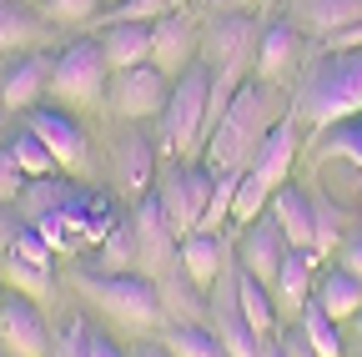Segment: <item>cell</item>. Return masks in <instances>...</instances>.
Segmentation results:
<instances>
[{
    "label": "cell",
    "mask_w": 362,
    "mask_h": 357,
    "mask_svg": "<svg viewBox=\"0 0 362 357\" xmlns=\"http://www.w3.org/2000/svg\"><path fill=\"white\" fill-rule=\"evenodd\" d=\"M277 121H282V101L272 91V81H242L232 106L221 111V121L206 136V166L211 171H247Z\"/></svg>",
    "instance_id": "1"
},
{
    "label": "cell",
    "mask_w": 362,
    "mask_h": 357,
    "mask_svg": "<svg viewBox=\"0 0 362 357\" xmlns=\"http://www.w3.org/2000/svg\"><path fill=\"white\" fill-rule=\"evenodd\" d=\"M362 111V46L317 56L297 81V116L317 131H327Z\"/></svg>",
    "instance_id": "2"
},
{
    "label": "cell",
    "mask_w": 362,
    "mask_h": 357,
    "mask_svg": "<svg viewBox=\"0 0 362 357\" xmlns=\"http://www.w3.org/2000/svg\"><path fill=\"white\" fill-rule=\"evenodd\" d=\"M76 287L90 302H101L111 317L126 322V327H156L161 312H166L161 282L136 277V272H76Z\"/></svg>",
    "instance_id": "3"
},
{
    "label": "cell",
    "mask_w": 362,
    "mask_h": 357,
    "mask_svg": "<svg viewBox=\"0 0 362 357\" xmlns=\"http://www.w3.org/2000/svg\"><path fill=\"white\" fill-rule=\"evenodd\" d=\"M206 106H211V66L206 61H192L187 71L176 76L171 96L161 106V141L181 156L192 151L202 136H206Z\"/></svg>",
    "instance_id": "4"
},
{
    "label": "cell",
    "mask_w": 362,
    "mask_h": 357,
    "mask_svg": "<svg viewBox=\"0 0 362 357\" xmlns=\"http://www.w3.org/2000/svg\"><path fill=\"white\" fill-rule=\"evenodd\" d=\"M111 86V61L101 40H71L51 61V91L56 101H96Z\"/></svg>",
    "instance_id": "5"
},
{
    "label": "cell",
    "mask_w": 362,
    "mask_h": 357,
    "mask_svg": "<svg viewBox=\"0 0 362 357\" xmlns=\"http://www.w3.org/2000/svg\"><path fill=\"white\" fill-rule=\"evenodd\" d=\"M202 51H206L211 76L242 81V66L257 51V21L242 16V11H216L211 25H206V35H202Z\"/></svg>",
    "instance_id": "6"
},
{
    "label": "cell",
    "mask_w": 362,
    "mask_h": 357,
    "mask_svg": "<svg viewBox=\"0 0 362 357\" xmlns=\"http://www.w3.org/2000/svg\"><path fill=\"white\" fill-rule=\"evenodd\" d=\"M106 96L126 121H141V116H161L171 86H166V71L146 61V66H131V71H111Z\"/></svg>",
    "instance_id": "7"
},
{
    "label": "cell",
    "mask_w": 362,
    "mask_h": 357,
    "mask_svg": "<svg viewBox=\"0 0 362 357\" xmlns=\"http://www.w3.org/2000/svg\"><path fill=\"white\" fill-rule=\"evenodd\" d=\"M131 237H136V262L146 267V272H166V267L176 262V227L171 216L161 211L156 197H146L141 206H136V221H131Z\"/></svg>",
    "instance_id": "8"
},
{
    "label": "cell",
    "mask_w": 362,
    "mask_h": 357,
    "mask_svg": "<svg viewBox=\"0 0 362 357\" xmlns=\"http://www.w3.org/2000/svg\"><path fill=\"white\" fill-rule=\"evenodd\" d=\"M287 252H292V242L282 232V221L277 216H257L247 227V237H242V272H252V277H262L272 287V277H277V267L287 262Z\"/></svg>",
    "instance_id": "9"
},
{
    "label": "cell",
    "mask_w": 362,
    "mask_h": 357,
    "mask_svg": "<svg viewBox=\"0 0 362 357\" xmlns=\"http://www.w3.org/2000/svg\"><path fill=\"white\" fill-rule=\"evenodd\" d=\"M0 342H6L16 357H45V322H40V312L25 292L6 297L0 302Z\"/></svg>",
    "instance_id": "10"
},
{
    "label": "cell",
    "mask_w": 362,
    "mask_h": 357,
    "mask_svg": "<svg viewBox=\"0 0 362 357\" xmlns=\"http://www.w3.org/2000/svg\"><path fill=\"white\" fill-rule=\"evenodd\" d=\"M25 126L35 131L45 146H51V156H56L61 166H81V161H86V136H81V126H76L66 111H56V106H30V111H25Z\"/></svg>",
    "instance_id": "11"
},
{
    "label": "cell",
    "mask_w": 362,
    "mask_h": 357,
    "mask_svg": "<svg viewBox=\"0 0 362 357\" xmlns=\"http://www.w3.org/2000/svg\"><path fill=\"white\" fill-rule=\"evenodd\" d=\"M287 21H297V30L332 40V35L362 25V0H287Z\"/></svg>",
    "instance_id": "12"
},
{
    "label": "cell",
    "mask_w": 362,
    "mask_h": 357,
    "mask_svg": "<svg viewBox=\"0 0 362 357\" xmlns=\"http://www.w3.org/2000/svg\"><path fill=\"white\" fill-rule=\"evenodd\" d=\"M192 51H197V30H192V21L181 16V11H171V16H161L151 25V66H161L166 76L187 71L192 66Z\"/></svg>",
    "instance_id": "13"
},
{
    "label": "cell",
    "mask_w": 362,
    "mask_h": 357,
    "mask_svg": "<svg viewBox=\"0 0 362 357\" xmlns=\"http://www.w3.org/2000/svg\"><path fill=\"white\" fill-rule=\"evenodd\" d=\"M272 216L282 221V232L297 252L317 247V197H307L302 187H277L272 192Z\"/></svg>",
    "instance_id": "14"
},
{
    "label": "cell",
    "mask_w": 362,
    "mask_h": 357,
    "mask_svg": "<svg viewBox=\"0 0 362 357\" xmlns=\"http://www.w3.org/2000/svg\"><path fill=\"white\" fill-rule=\"evenodd\" d=\"M176 262H181V272L192 277V287H211L216 277H221V237L216 232H187L181 237V247H176Z\"/></svg>",
    "instance_id": "15"
},
{
    "label": "cell",
    "mask_w": 362,
    "mask_h": 357,
    "mask_svg": "<svg viewBox=\"0 0 362 357\" xmlns=\"http://www.w3.org/2000/svg\"><path fill=\"white\" fill-rule=\"evenodd\" d=\"M101 46H106L111 71L146 66V61H151V25H146V21H116V25L101 35Z\"/></svg>",
    "instance_id": "16"
},
{
    "label": "cell",
    "mask_w": 362,
    "mask_h": 357,
    "mask_svg": "<svg viewBox=\"0 0 362 357\" xmlns=\"http://www.w3.org/2000/svg\"><path fill=\"white\" fill-rule=\"evenodd\" d=\"M116 182L131 197L156 187V156H151V141L146 136H121L116 141Z\"/></svg>",
    "instance_id": "17"
},
{
    "label": "cell",
    "mask_w": 362,
    "mask_h": 357,
    "mask_svg": "<svg viewBox=\"0 0 362 357\" xmlns=\"http://www.w3.org/2000/svg\"><path fill=\"white\" fill-rule=\"evenodd\" d=\"M156 201H161V211L171 216L176 237L197 232V211H192V187H187V166H166V171L156 176Z\"/></svg>",
    "instance_id": "18"
},
{
    "label": "cell",
    "mask_w": 362,
    "mask_h": 357,
    "mask_svg": "<svg viewBox=\"0 0 362 357\" xmlns=\"http://www.w3.org/2000/svg\"><path fill=\"white\" fill-rule=\"evenodd\" d=\"M237 307H242V317L257 337H267L272 327H277V297H272V287L252 272H237Z\"/></svg>",
    "instance_id": "19"
},
{
    "label": "cell",
    "mask_w": 362,
    "mask_h": 357,
    "mask_svg": "<svg viewBox=\"0 0 362 357\" xmlns=\"http://www.w3.org/2000/svg\"><path fill=\"white\" fill-rule=\"evenodd\" d=\"M292 61H297V30L287 21H272L262 30V40H257V76L272 81V76H282Z\"/></svg>",
    "instance_id": "20"
},
{
    "label": "cell",
    "mask_w": 362,
    "mask_h": 357,
    "mask_svg": "<svg viewBox=\"0 0 362 357\" xmlns=\"http://www.w3.org/2000/svg\"><path fill=\"white\" fill-rule=\"evenodd\" d=\"M45 86H51V66H45L40 56H30V61H21V66L6 76V86H0V101H6L11 111H30Z\"/></svg>",
    "instance_id": "21"
},
{
    "label": "cell",
    "mask_w": 362,
    "mask_h": 357,
    "mask_svg": "<svg viewBox=\"0 0 362 357\" xmlns=\"http://www.w3.org/2000/svg\"><path fill=\"white\" fill-rule=\"evenodd\" d=\"M317 302H322L337 322L357 317V312H362V277L347 272V267H332V272L322 277V287H317Z\"/></svg>",
    "instance_id": "22"
},
{
    "label": "cell",
    "mask_w": 362,
    "mask_h": 357,
    "mask_svg": "<svg viewBox=\"0 0 362 357\" xmlns=\"http://www.w3.org/2000/svg\"><path fill=\"white\" fill-rule=\"evenodd\" d=\"M312 292V252H287V262L277 267V277H272V297L282 307H302Z\"/></svg>",
    "instance_id": "23"
},
{
    "label": "cell",
    "mask_w": 362,
    "mask_h": 357,
    "mask_svg": "<svg viewBox=\"0 0 362 357\" xmlns=\"http://www.w3.org/2000/svg\"><path fill=\"white\" fill-rule=\"evenodd\" d=\"M302 332H307V342L317 347V357H342V327H337V317L322 307V302H302Z\"/></svg>",
    "instance_id": "24"
},
{
    "label": "cell",
    "mask_w": 362,
    "mask_h": 357,
    "mask_svg": "<svg viewBox=\"0 0 362 357\" xmlns=\"http://www.w3.org/2000/svg\"><path fill=\"white\" fill-rule=\"evenodd\" d=\"M171 352L176 357H232L221 332H206L202 322H176L171 327Z\"/></svg>",
    "instance_id": "25"
},
{
    "label": "cell",
    "mask_w": 362,
    "mask_h": 357,
    "mask_svg": "<svg viewBox=\"0 0 362 357\" xmlns=\"http://www.w3.org/2000/svg\"><path fill=\"white\" fill-rule=\"evenodd\" d=\"M11 151H16V161H21V171H25V176H51V171L61 166V161L51 156V146H45V141L35 136L30 126H25V131H16Z\"/></svg>",
    "instance_id": "26"
},
{
    "label": "cell",
    "mask_w": 362,
    "mask_h": 357,
    "mask_svg": "<svg viewBox=\"0 0 362 357\" xmlns=\"http://www.w3.org/2000/svg\"><path fill=\"white\" fill-rule=\"evenodd\" d=\"M35 16L30 11H21L16 0H0V51H16V46H25V40H35Z\"/></svg>",
    "instance_id": "27"
},
{
    "label": "cell",
    "mask_w": 362,
    "mask_h": 357,
    "mask_svg": "<svg viewBox=\"0 0 362 357\" xmlns=\"http://www.w3.org/2000/svg\"><path fill=\"white\" fill-rule=\"evenodd\" d=\"M327 156H342V161H352V166H362V111L357 116H347V121H337V126H327V146H322Z\"/></svg>",
    "instance_id": "28"
},
{
    "label": "cell",
    "mask_w": 362,
    "mask_h": 357,
    "mask_svg": "<svg viewBox=\"0 0 362 357\" xmlns=\"http://www.w3.org/2000/svg\"><path fill=\"white\" fill-rule=\"evenodd\" d=\"M51 252H56V247L40 237L35 221H30V227H21V237L11 242V257H21V262H30V267H51Z\"/></svg>",
    "instance_id": "29"
},
{
    "label": "cell",
    "mask_w": 362,
    "mask_h": 357,
    "mask_svg": "<svg viewBox=\"0 0 362 357\" xmlns=\"http://www.w3.org/2000/svg\"><path fill=\"white\" fill-rule=\"evenodd\" d=\"M101 272H116V267H126V262H136V237H131V227H111V237H106V247H101Z\"/></svg>",
    "instance_id": "30"
},
{
    "label": "cell",
    "mask_w": 362,
    "mask_h": 357,
    "mask_svg": "<svg viewBox=\"0 0 362 357\" xmlns=\"http://www.w3.org/2000/svg\"><path fill=\"white\" fill-rule=\"evenodd\" d=\"M337 232H342V216H337V206H327L322 197H317V247H312V257H327V252H337Z\"/></svg>",
    "instance_id": "31"
},
{
    "label": "cell",
    "mask_w": 362,
    "mask_h": 357,
    "mask_svg": "<svg viewBox=\"0 0 362 357\" xmlns=\"http://www.w3.org/2000/svg\"><path fill=\"white\" fill-rule=\"evenodd\" d=\"M45 272H51V267H30V262H21V257H11V262H6L11 287H16V292H25V297H40V292H45Z\"/></svg>",
    "instance_id": "32"
},
{
    "label": "cell",
    "mask_w": 362,
    "mask_h": 357,
    "mask_svg": "<svg viewBox=\"0 0 362 357\" xmlns=\"http://www.w3.org/2000/svg\"><path fill=\"white\" fill-rule=\"evenodd\" d=\"M25 182H30V176L21 171V161H16V151L6 146V151H0V201H21V192H25Z\"/></svg>",
    "instance_id": "33"
},
{
    "label": "cell",
    "mask_w": 362,
    "mask_h": 357,
    "mask_svg": "<svg viewBox=\"0 0 362 357\" xmlns=\"http://www.w3.org/2000/svg\"><path fill=\"white\" fill-rule=\"evenodd\" d=\"M96 6L101 0H45V16L61 21V25H81V21L96 16Z\"/></svg>",
    "instance_id": "34"
},
{
    "label": "cell",
    "mask_w": 362,
    "mask_h": 357,
    "mask_svg": "<svg viewBox=\"0 0 362 357\" xmlns=\"http://www.w3.org/2000/svg\"><path fill=\"white\" fill-rule=\"evenodd\" d=\"M171 6L176 0H126L116 21H161V16H171Z\"/></svg>",
    "instance_id": "35"
},
{
    "label": "cell",
    "mask_w": 362,
    "mask_h": 357,
    "mask_svg": "<svg viewBox=\"0 0 362 357\" xmlns=\"http://www.w3.org/2000/svg\"><path fill=\"white\" fill-rule=\"evenodd\" d=\"M86 357H126L111 337H101V332H86Z\"/></svg>",
    "instance_id": "36"
},
{
    "label": "cell",
    "mask_w": 362,
    "mask_h": 357,
    "mask_svg": "<svg viewBox=\"0 0 362 357\" xmlns=\"http://www.w3.org/2000/svg\"><path fill=\"white\" fill-rule=\"evenodd\" d=\"M282 352H287V357H317V347L307 342V332H302V327L282 337Z\"/></svg>",
    "instance_id": "37"
},
{
    "label": "cell",
    "mask_w": 362,
    "mask_h": 357,
    "mask_svg": "<svg viewBox=\"0 0 362 357\" xmlns=\"http://www.w3.org/2000/svg\"><path fill=\"white\" fill-rule=\"evenodd\" d=\"M16 237H21V221H16V211H6V201H0V242L11 247Z\"/></svg>",
    "instance_id": "38"
},
{
    "label": "cell",
    "mask_w": 362,
    "mask_h": 357,
    "mask_svg": "<svg viewBox=\"0 0 362 357\" xmlns=\"http://www.w3.org/2000/svg\"><path fill=\"white\" fill-rule=\"evenodd\" d=\"M342 267H347V272H357V277H362V237H352V242L342 247Z\"/></svg>",
    "instance_id": "39"
},
{
    "label": "cell",
    "mask_w": 362,
    "mask_h": 357,
    "mask_svg": "<svg viewBox=\"0 0 362 357\" xmlns=\"http://www.w3.org/2000/svg\"><path fill=\"white\" fill-rule=\"evenodd\" d=\"M131 357H176V352H166V347H156V342H141Z\"/></svg>",
    "instance_id": "40"
},
{
    "label": "cell",
    "mask_w": 362,
    "mask_h": 357,
    "mask_svg": "<svg viewBox=\"0 0 362 357\" xmlns=\"http://www.w3.org/2000/svg\"><path fill=\"white\" fill-rule=\"evenodd\" d=\"M221 11H242V6H257V0H216Z\"/></svg>",
    "instance_id": "41"
},
{
    "label": "cell",
    "mask_w": 362,
    "mask_h": 357,
    "mask_svg": "<svg viewBox=\"0 0 362 357\" xmlns=\"http://www.w3.org/2000/svg\"><path fill=\"white\" fill-rule=\"evenodd\" d=\"M262 357H287V352H282V347H267V352H262Z\"/></svg>",
    "instance_id": "42"
},
{
    "label": "cell",
    "mask_w": 362,
    "mask_h": 357,
    "mask_svg": "<svg viewBox=\"0 0 362 357\" xmlns=\"http://www.w3.org/2000/svg\"><path fill=\"white\" fill-rule=\"evenodd\" d=\"M357 337H362V312H357Z\"/></svg>",
    "instance_id": "43"
}]
</instances>
